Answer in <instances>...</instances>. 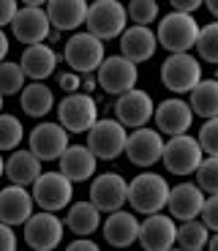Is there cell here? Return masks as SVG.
<instances>
[{"mask_svg":"<svg viewBox=\"0 0 218 251\" xmlns=\"http://www.w3.org/2000/svg\"><path fill=\"white\" fill-rule=\"evenodd\" d=\"M156 38L158 47H164L167 52H188L194 50V41H196V33H199V22L194 14L186 11H169L167 17L156 19Z\"/></svg>","mask_w":218,"mask_h":251,"instance_id":"cell-3","label":"cell"},{"mask_svg":"<svg viewBox=\"0 0 218 251\" xmlns=\"http://www.w3.org/2000/svg\"><path fill=\"white\" fill-rule=\"evenodd\" d=\"M118 38H120V55L128 57V60L137 63V66L153 60V55L158 52V38H156V30L150 25L125 27Z\"/></svg>","mask_w":218,"mask_h":251,"instance_id":"cell-20","label":"cell"},{"mask_svg":"<svg viewBox=\"0 0 218 251\" xmlns=\"http://www.w3.org/2000/svg\"><path fill=\"white\" fill-rule=\"evenodd\" d=\"M57 85H60L63 93H74V90H82V74H76V71H60L57 74Z\"/></svg>","mask_w":218,"mask_h":251,"instance_id":"cell-38","label":"cell"},{"mask_svg":"<svg viewBox=\"0 0 218 251\" xmlns=\"http://www.w3.org/2000/svg\"><path fill=\"white\" fill-rule=\"evenodd\" d=\"M161 151H164V134L153 126L131 128L123 148L125 158L134 167H142V170H153V164L161 161Z\"/></svg>","mask_w":218,"mask_h":251,"instance_id":"cell-12","label":"cell"},{"mask_svg":"<svg viewBox=\"0 0 218 251\" xmlns=\"http://www.w3.org/2000/svg\"><path fill=\"white\" fill-rule=\"evenodd\" d=\"M196 142H199L205 156H218V115L216 118H205L199 134H196Z\"/></svg>","mask_w":218,"mask_h":251,"instance_id":"cell-36","label":"cell"},{"mask_svg":"<svg viewBox=\"0 0 218 251\" xmlns=\"http://www.w3.org/2000/svg\"><path fill=\"white\" fill-rule=\"evenodd\" d=\"M25 229H22V235H25V243L30 246L33 251H52L57 249V246L63 243V235H66V224H63V219H57V213H52V210H33L30 216H27Z\"/></svg>","mask_w":218,"mask_h":251,"instance_id":"cell-11","label":"cell"},{"mask_svg":"<svg viewBox=\"0 0 218 251\" xmlns=\"http://www.w3.org/2000/svg\"><path fill=\"white\" fill-rule=\"evenodd\" d=\"M106 50H104V41L96 38L93 33L87 30H74L63 47V63L69 66L71 71L76 74H93L98 69V63L104 60Z\"/></svg>","mask_w":218,"mask_h":251,"instance_id":"cell-4","label":"cell"},{"mask_svg":"<svg viewBox=\"0 0 218 251\" xmlns=\"http://www.w3.org/2000/svg\"><path fill=\"white\" fill-rule=\"evenodd\" d=\"M202 158H205V153H202L199 142H196V137H188V131L164 139L161 164L172 175H177V177L194 175V170L199 167Z\"/></svg>","mask_w":218,"mask_h":251,"instance_id":"cell-7","label":"cell"},{"mask_svg":"<svg viewBox=\"0 0 218 251\" xmlns=\"http://www.w3.org/2000/svg\"><path fill=\"white\" fill-rule=\"evenodd\" d=\"M153 120L164 137H174V134H186L194 126V112L188 107V101L174 93L153 107Z\"/></svg>","mask_w":218,"mask_h":251,"instance_id":"cell-15","label":"cell"},{"mask_svg":"<svg viewBox=\"0 0 218 251\" xmlns=\"http://www.w3.org/2000/svg\"><path fill=\"white\" fill-rule=\"evenodd\" d=\"M202 6L207 8L210 17H218V0H202Z\"/></svg>","mask_w":218,"mask_h":251,"instance_id":"cell-45","label":"cell"},{"mask_svg":"<svg viewBox=\"0 0 218 251\" xmlns=\"http://www.w3.org/2000/svg\"><path fill=\"white\" fill-rule=\"evenodd\" d=\"M17 232H14V226L6 224V221H0V251H17Z\"/></svg>","mask_w":218,"mask_h":251,"instance_id":"cell-39","label":"cell"},{"mask_svg":"<svg viewBox=\"0 0 218 251\" xmlns=\"http://www.w3.org/2000/svg\"><path fill=\"white\" fill-rule=\"evenodd\" d=\"M205 191H202L196 183H177V186H169V194H167V210L174 221H186V219H196L202 210V202H205Z\"/></svg>","mask_w":218,"mask_h":251,"instance_id":"cell-19","label":"cell"},{"mask_svg":"<svg viewBox=\"0 0 218 251\" xmlns=\"http://www.w3.org/2000/svg\"><path fill=\"white\" fill-rule=\"evenodd\" d=\"M125 17L134 25H153L161 17L158 0H131V3H125Z\"/></svg>","mask_w":218,"mask_h":251,"instance_id":"cell-33","label":"cell"},{"mask_svg":"<svg viewBox=\"0 0 218 251\" xmlns=\"http://www.w3.org/2000/svg\"><path fill=\"white\" fill-rule=\"evenodd\" d=\"M82 88L87 90V93H93L98 85H96V74H82Z\"/></svg>","mask_w":218,"mask_h":251,"instance_id":"cell-44","label":"cell"},{"mask_svg":"<svg viewBox=\"0 0 218 251\" xmlns=\"http://www.w3.org/2000/svg\"><path fill=\"white\" fill-rule=\"evenodd\" d=\"M60 164V172L69 177L71 183H87L98 170V158L87 145H66V151L55 158Z\"/></svg>","mask_w":218,"mask_h":251,"instance_id":"cell-21","label":"cell"},{"mask_svg":"<svg viewBox=\"0 0 218 251\" xmlns=\"http://www.w3.org/2000/svg\"><path fill=\"white\" fill-rule=\"evenodd\" d=\"M207 238H210V229H207L205 224L199 221V216L196 219H186L177 224V235H174V246L183 251H202L207 243Z\"/></svg>","mask_w":218,"mask_h":251,"instance_id":"cell-30","label":"cell"},{"mask_svg":"<svg viewBox=\"0 0 218 251\" xmlns=\"http://www.w3.org/2000/svg\"><path fill=\"white\" fill-rule=\"evenodd\" d=\"M3 167H6V158H3V153H0V177H3Z\"/></svg>","mask_w":218,"mask_h":251,"instance_id":"cell-47","label":"cell"},{"mask_svg":"<svg viewBox=\"0 0 218 251\" xmlns=\"http://www.w3.org/2000/svg\"><path fill=\"white\" fill-rule=\"evenodd\" d=\"M174 235H177L174 219L164 210H158V213H147V219L139 221L137 240L147 251H169L174 249Z\"/></svg>","mask_w":218,"mask_h":251,"instance_id":"cell-16","label":"cell"},{"mask_svg":"<svg viewBox=\"0 0 218 251\" xmlns=\"http://www.w3.org/2000/svg\"><path fill=\"white\" fill-rule=\"evenodd\" d=\"M199 221L210 229V232H218V194H207L205 197L202 210H199Z\"/></svg>","mask_w":218,"mask_h":251,"instance_id":"cell-37","label":"cell"},{"mask_svg":"<svg viewBox=\"0 0 218 251\" xmlns=\"http://www.w3.org/2000/svg\"><path fill=\"white\" fill-rule=\"evenodd\" d=\"M69 145V131L57 120H41L27 137V148L36 153L41 161H55Z\"/></svg>","mask_w":218,"mask_h":251,"instance_id":"cell-18","label":"cell"},{"mask_svg":"<svg viewBox=\"0 0 218 251\" xmlns=\"http://www.w3.org/2000/svg\"><path fill=\"white\" fill-rule=\"evenodd\" d=\"M93 74H96V85L109 96L125 93V90L137 88V82H139L137 63H131L120 52L118 55H104V60L98 63V69Z\"/></svg>","mask_w":218,"mask_h":251,"instance_id":"cell-9","label":"cell"},{"mask_svg":"<svg viewBox=\"0 0 218 251\" xmlns=\"http://www.w3.org/2000/svg\"><path fill=\"white\" fill-rule=\"evenodd\" d=\"M85 134H87V148L93 151V156L98 161H112V158L123 156L128 128L118 118H96V123Z\"/></svg>","mask_w":218,"mask_h":251,"instance_id":"cell-6","label":"cell"},{"mask_svg":"<svg viewBox=\"0 0 218 251\" xmlns=\"http://www.w3.org/2000/svg\"><path fill=\"white\" fill-rule=\"evenodd\" d=\"M19 107L25 115L41 120L44 115H49L55 109V93L47 82L30 79V85H22V90H19Z\"/></svg>","mask_w":218,"mask_h":251,"instance_id":"cell-27","label":"cell"},{"mask_svg":"<svg viewBox=\"0 0 218 251\" xmlns=\"http://www.w3.org/2000/svg\"><path fill=\"white\" fill-rule=\"evenodd\" d=\"M194 175H196V186L205 194H218V156H205Z\"/></svg>","mask_w":218,"mask_h":251,"instance_id":"cell-35","label":"cell"},{"mask_svg":"<svg viewBox=\"0 0 218 251\" xmlns=\"http://www.w3.org/2000/svg\"><path fill=\"white\" fill-rule=\"evenodd\" d=\"M63 224H66V229L74 232L76 238L93 235V232H98V226H101V210L90 200L74 202V205H69V213H66V221H63Z\"/></svg>","mask_w":218,"mask_h":251,"instance_id":"cell-28","label":"cell"},{"mask_svg":"<svg viewBox=\"0 0 218 251\" xmlns=\"http://www.w3.org/2000/svg\"><path fill=\"white\" fill-rule=\"evenodd\" d=\"M101 232L104 240L115 249H125V246L137 243V232H139V219L125 207H118L112 213H106V219H101Z\"/></svg>","mask_w":218,"mask_h":251,"instance_id":"cell-24","label":"cell"},{"mask_svg":"<svg viewBox=\"0 0 218 251\" xmlns=\"http://www.w3.org/2000/svg\"><path fill=\"white\" fill-rule=\"evenodd\" d=\"M125 197H128V180L120 172H101L90 177V202L101 213L125 207Z\"/></svg>","mask_w":218,"mask_h":251,"instance_id":"cell-14","label":"cell"},{"mask_svg":"<svg viewBox=\"0 0 218 251\" xmlns=\"http://www.w3.org/2000/svg\"><path fill=\"white\" fill-rule=\"evenodd\" d=\"M202 79V60L191 52H169L161 63V85L169 93H188Z\"/></svg>","mask_w":218,"mask_h":251,"instance_id":"cell-8","label":"cell"},{"mask_svg":"<svg viewBox=\"0 0 218 251\" xmlns=\"http://www.w3.org/2000/svg\"><path fill=\"white\" fill-rule=\"evenodd\" d=\"M8 27H11L14 38L22 44H38V41H47L52 36V22L44 6H19Z\"/></svg>","mask_w":218,"mask_h":251,"instance_id":"cell-13","label":"cell"},{"mask_svg":"<svg viewBox=\"0 0 218 251\" xmlns=\"http://www.w3.org/2000/svg\"><path fill=\"white\" fill-rule=\"evenodd\" d=\"M25 139V128H22V120L17 115H6L0 112V153H8L14 148H19Z\"/></svg>","mask_w":218,"mask_h":251,"instance_id":"cell-32","label":"cell"},{"mask_svg":"<svg viewBox=\"0 0 218 251\" xmlns=\"http://www.w3.org/2000/svg\"><path fill=\"white\" fill-rule=\"evenodd\" d=\"M25 71L22 66L14 60H0V93L3 96H11V93H19L22 85H25Z\"/></svg>","mask_w":218,"mask_h":251,"instance_id":"cell-34","label":"cell"},{"mask_svg":"<svg viewBox=\"0 0 218 251\" xmlns=\"http://www.w3.org/2000/svg\"><path fill=\"white\" fill-rule=\"evenodd\" d=\"M41 158L30 151V148H14L11 156L6 158V167H3V175L8 177V183H17V186H27L41 175Z\"/></svg>","mask_w":218,"mask_h":251,"instance_id":"cell-26","label":"cell"},{"mask_svg":"<svg viewBox=\"0 0 218 251\" xmlns=\"http://www.w3.org/2000/svg\"><path fill=\"white\" fill-rule=\"evenodd\" d=\"M55 107H57V123L69 134H85L98 118V101L90 93H79V90L66 93L63 101Z\"/></svg>","mask_w":218,"mask_h":251,"instance_id":"cell-10","label":"cell"},{"mask_svg":"<svg viewBox=\"0 0 218 251\" xmlns=\"http://www.w3.org/2000/svg\"><path fill=\"white\" fill-rule=\"evenodd\" d=\"M85 27L87 33H93L101 41H112L128 27V17H125V3L120 0H93L87 3L85 14Z\"/></svg>","mask_w":218,"mask_h":251,"instance_id":"cell-2","label":"cell"},{"mask_svg":"<svg viewBox=\"0 0 218 251\" xmlns=\"http://www.w3.org/2000/svg\"><path fill=\"white\" fill-rule=\"evenodd\" d=\"M172 11H186V14H196L202 8V0H169Z\"/></svg>","mask_w":218,"mask_h":251,"instance_id":"cell-42","label":"cell"},{"mask_svg":"<svg viewBox=\"0 0 218 251\" xmlns=\"http://www.w3.org/2000/svg\"><path fill=\"white\" fill-rule=\"evenodd\" d=\"M30 194H33L36 207L57 213V210H66L71 205V200H74V183L63 175L60 170H49V172L41 170V175L30 183Z\"/></svg>","mask_w":218,"mask_h":251,"instance_id":"cell-5","label":"cell"},{"mask_svg":"<svg viewBox=\"0 0 218 251\" xmlns=\"http://www.w3.org/2000/svg\"><path fill=\"white\" fill-rule=\"evenodd\" d=\"M188 107L196 118H216L218 115V82L202 76L188 90Z\"/></svg>","mask_w":218,"mask_h":251,"instance_id":"cell-29","label":"cell"},{"mask_svg":"<svg viewBox=\"0 0 218 251\" xmlns=\"http://www.w3.org/2000/svg\"><path fill=\"white\" fill-rule=\"evenodd\" d=\"M167 194H169V183L164 175L153 170H142L134 180L128 183V197L125 205H131L134 213H158L167 205Z\"/></svg>","mask_w":218,"mask_h":251,"instance_id":"cell-1","label":"cell"},{"mask_svg":"<svg viewBox=\"0 0 218 251\" xmlns=\"http://www.w3.org/2000/svg\"><path fill=\"white\" fill-rule=\"evenodd\" d=\"M3 104H6V96L0 93V112H3Z\"/></svg>","mask_w":218,"mask_h":251,"instance_id":"cell-48","label":"cell"},{"mask_svg":"<svg viewBox=\"0 0 218 251\" xmlns=\"http://www.w3.org/2000/svg\"><path fill=\"white\" fill-rule=\"evenodd\" d=\"M44 11L52 22V30L57 33H74L85 25L87 0H47Z\"/></svg>","mask_w":218,"mask_h":251,"instance_id":"cell-25","label":"cell"},{"mask_svg":"<svg viewBox=\"0 0 218 251\" xmlns=\"http://www.w3.org/2000/svg\"><path fill=\"white\" fill-rule=\"evenodd\" d=\"M57 63H60V55L47 41L25 44L22 57H19V66H22L25 76L27 79H36V82H47V76H52L57 71Z\"/></svg>","mask_w":218,"mask_h":251,"instance_id":"cell-23","label":"cell"},{"mask_svg":"<svg viewBox=\"0 0 218 251\" xmlns=\"http://www.w3.org/2000/svg\"><path fill=\"white\" fill-rule=\"evenodd\" d=\"M8 50H11V38H8L6 30L0 27V60H6L8 57Z\"/></svg>","mask_w":218,"mask_h":251,"instance_id":"cell-43","label":"cell"},{"mask_svg":"<svg viewBox=\"0 0 218 251\" xmlns=\"http://www.w3.org/2000/svg\"><path fill=\"white\" fill-rule=\"evenodd\" d=\"M17 8H19V0H0V27H8Z\"/></svg>","mask_w":218,"mask_h":251,"instance_id":"cell-40","label":"cell"},{"mask_svg":"<svg viewBox=\"0 0 218 251\" xmlns=\"http://www.w3.org/2000/svg\"><path fill=\"white\" fill-rule=\"evenodd\" d=\"M153 96L142 88H131L118 96L115 101V118L125 126V128H139L153 120Z\"/></svg>","mask_w":218,"mask_h":251,"instance_id":"cell-17","label":"cell"},{"mask_svg":"<svg viewBox=\"0 0 218 251\" xmlns=\"http://www.w3.org/2000/svg\"><path fill=\"white\" fill-rule=\"evenodd\" d=\"M69 251H98V243H96L90 235H82V238H74L69 246H66Z\"/></svg>","mask_w":218,"mask_h":251,"instance_id":"cell-41","label":"cell"},{"mask_svg":"<svg viewBox=\"0 0 218 251\" xmlns=\"http://www.w3.org/2000/svg\"><path fill=\"white\" fill-rule=\"evenodd\" d=\"M33 210H36V202H33L27 186L8 183L6 188H0V221H6L11 226H22Z\"/></svg>","mask_w":218,"mask_h":251,"instance_id":"cell-22","label":"cell"},{"mask_svg":"<svg viewBox=\"0 0 218 251\" xmlns=\"http://www.w3.org/2000/svg\"><path fill=\"white\" fill-rule=\"evenodd\" d=\"M19 3H22V6H44L47 0H19Z\"/></svg>","mask_w":218,"mask_h":251,"instance_id":"cell-46","label":"cell"},{"mask_svg":"<svg viewBox=\"0 0 218 251\" xmlns=\"http://www.w3.org/2000/svg\"><path fill=\"white\" fill-rule=\"evenodd\" d=\"M194 47H196V57H199L202 63H210V66L218 63V22L202 25L199 33H196Z\"/></svg>","mask_w":218,"mask_h":251,"instance_id":"cell-31","label":"cell"}]
</instances>
